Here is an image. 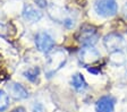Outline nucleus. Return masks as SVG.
<instances>
[{
    "mask_svg": "<svg viewBox=\"0 0 127 112\" xmlns=\"http://www.w3.org/2000/svg\"><path fill=\"white\" fill-rule=\"evenodd\" d=\"M99 40V32L96 27L89 24H84L78 34H77V41L84 46H93Z\"/></svg>",
    "mask_w": 127,
    "mask_h": 112,
    "instance_id": "nucleus-1",
    "label": "nucleus"
},
{
    "mask_svg": "<svg viewBox=\"0 0 127 112\" xmlns=\"http://www.w3.org/2000/svg\"><path fill=\"white\" fill-rule=\"evenodd\" d=\"M94 10L101 17H112L118 10L116 0H95Z\"/></svg>",
    "mask_w": 127,
    "mask_h": 112,
    "instance_id": "nucleus-2",
    "label": "nucleus"
},
{
    "mask_svg": "<svg viewBox=\"0 0 127 112\" xmlns=\"http://www.w3.org/2000/svg\"><path fill=\"white\" fill-rule=\"evenodd\" d=\"M103 45L106 46L109 53L119 52L124 45V37L118 33H109L103 37Z\"/></svg>",
    "mask_w": 127,
    "mask_h": 112,
    "instance_id": "nucleus-3",
    "label": "nucleus"
},
{
    "mask_svg": "<svg viewBox=\"0 0 127 112\" xmlns=\"http://www.w3.org/2000/svg\"><path fill=\"white\" fill-rule=\"evenodd\" d=\"M35 45L39 51L43 53H48L52 50L55 41L51 37V35L48 34L47 32H39L35 35Z\"/></svg>",
    "mask_w": 127,
    "mask_h": 112,
    "instance_id": "nucleus-4",
    "label": "nucleus"
},
{
    "mask_svg": "<svg viewBox=\"0 0 127 112\" xmlns=\"http://www.w3.org/2000/svg\"><path fill=\"white\" fill-rule=\"evenodd\" d=\"M79 61L84 66H89L91 64H94L101 58V54L93 46H84L82 50L79 51Z\"/></svg>",
    "mask_w": 127,
    "mask_h": 112,
    "instance_id": "nucleus-5",
    "label": "nucleus"
},
{
    "mask_svg": "<svg viewBox=\"0 0 127 112\" xmlns=\"http://www.w3.org/2000/svg\"><path fill=\"white\" fill-rule=\"evenodd\" d=\"M115 99L112 96H102L95 103V112H114Z\"/></svg>",
    "mask_w": 127,
    "mask_h": 112,
    "instance_id": "nucleus-6",
    "label": "nucleus"
},
{
    "mask_svg": "<svg viewBox=\"0 0 127 112\" xmlns=\"http://www.w3.org/2000/svg\"><path fill=\"white\" fill-rule=\"evenodd\" d=\"M8 92L15 100H24L29 97V92L23 85L18 83H10L8 85Z\"/></svg>",
    "mask_w": 127,
    "mask_h": 112,
    "instance_id": "nucleus-7",
    "label": "nucleus"
},
{
    "mask_svg": "<svg viewBox=\"0 0 127 112\" xmlns=\"http://www.w3.org/2000/svg\"><path fill=\"white\" fill-rule=\"evenodd\" d=\"M23 17L24 19L29 21L30 23H36L42 18V13L33 7L32 5H25L23 8Z\"/></svg>",
    "mask_w": 127,
    "mask_h": 112,
    "instance_id": "nucleus-8",
    "label": "nucleus"
},
{
    "mask_svg": "<svg viewBox=\"0 0 127 112\" xmlns=\"http://www.w3.org/2000/svg\"><path fill=\"white\" fill-rule=\"evenodd\" d=\"M71 86H73L77 92H83L84 90L87 88V83L85 82L82 74L76 72V74L73 75V77H71Z\"/></svg>",
    "mask_w": 127,
    "mask_h": 112,
    "instance_id": "nucleus-9",
    "label": "nucleus"
},
{
    "mask_svg": "<svg viewBox=\"0 0 127 112\" xmlns=\"http://www.w3.org/2000/svg\"><path fill=\"white\" fill-rule=\"evenodd\" d=\"M39 75H40V69L37 67H32V68H29L27 70L24 71V76L32 83H36L37 79H39Z\"/></svg>",
    "mask_w": 127,
    "mask_h": 112,
    "instance_id": "nucleus-10",
    "label": "nucleus"
},
{
    "mask_svg": "<svg viewBox=\"0 0 127 112\" xmlns=\"http://www.w3.org/2000/svg\"><path fill=\"white\" fill-rule=\"evenodd\" d=\"M8 104H9V96L5 91L0 90V111L7 109Z\"/></svg>",
    "mask_w": 127,
    "mask_h": 112,
    "instance_id": "nucleus-11",
    "label": "nucleus"
},
{
    "mask_svg": "<svg viewBox=\"0 0 127 112\" xmlns=\"http://www.w3.org/2000/svg\"><path fill=\"white\" fill-rule=\"evenodd\" d=\"M35 3H36L39 7H41V8H45L48 6L47 0H35Z\"/></svg>",
    "mask_w": 127,
    "mask_h": 112,
    "instance_id": "nucleus-12",
    "label": "nucleus"
},
{
    "mask_svg": "<svg viewBox=\"0 0 127 112\" xmlns=\"http://www.w3.org/2000/svg\"><path fill=\"white\" fill-rule=\"evenodd\" d=\"M11 112H25V109L23 107H18V108H15Z\"/></svg>",
    "mask_w": 127,
    "mask_h": 112,
    "instance_id": "nucleus-13",
    "label": "nucleus"
},
{
    "mask_svg": "<svg viewBox=\"0 0 127 112\" xmlns=\"http://www.w3.org/2000/svg\"><path fill=\"white\" fill-rule=\"evenodd\" d=\"M123 13H124V16L126 17V19H127V2L124 5V8H123Z\"/></svg>",
    "mask_w": 127,
    "mask_h": 112,
    "instance_id": "nucleus-14",
    "label": "nucleus"
}]
</instances>
